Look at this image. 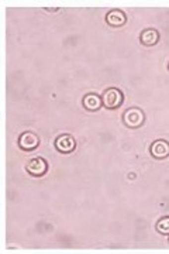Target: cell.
<instances>
[{
    "mask_svg": "<svg viewBox=\"0 0 169 254\" xmlns=\"http://www.w3.org/2000/svg\"><path fill=\"white\" fill-rule=\"evenodd\" d=\"M75 138L69 134H62V136H59L56 138V141H55V147H56V150L59 151V153H72L73 150H75Z\"/></svg>",
    "mask_w": 169,
    "mask_h": 254,
    "instance_id": "obj_6",
    "label": "cell"
},
{
    "mask_svg": "<svg viewBox=\"0 0 169 254\" xmlns=\"http://www.w3.org/2000/svg\"><path fill=\"white\" fill-rule=\"evenodd\" d=\"M26 168L28 174H31L34 177H41V175H44L47 173V163H45V160L37 157V158H31L27 163Z\"/></svg>",
    "mask_w": 169,
    "mask_h": 254,
    "instance_id": "obj_4",
    "label": "cell"
},
{
    "mask_svg": "<svg viewBox=\"0 0 169 254\" xmlns=\"http://www.w3.org/2000/svg\"><path fill=\"white\" fill-rule=\"evenodd\" d=\"M123 100H124V95L121 93L120 89L117 88H109L105 91V93L102 95V102H103V106L109 110L117 109L123 105Z\"/></svg>",
    "mask_w": 169,
    "mask_h": 254,
    "instance_id": "obj_1",
    "label": "cell"
},
{
    "mask_svg": "<svg viewBox=\"0 0 169 254\" xmlns=\"http://www.w3.org/2000/svg\"><path fill=\"white\" fill-rule=\"evenodd\" d=\"M151 155L157 160H164L169 155V143L165 140H157L154 141L150 148Z\"/></svg>",
    "mask_w": 169,
    "mask_h": 254,
    "instance_id": "obj_5",
    "label": "cell"
},
{
    "mask_svg": "<svg viewBox=\"0 0 169 254\" xmlns=\"http://www.w3.org/2000/svg\"><path fill=\"white\" fill-rule=\"evenodd\" d=\"M157 230L160 232L161 235H165V236H169V216H165L158 220L157 223Z\"/></svg>",
    "mask_w": 169,
    "mask_h": 254,
    "instance_id": "obj_10",
    "label": "cell"
},
{
    "mask_svg": "<svg viewBox=\"0 0 169 254\" xmlns=\"http://www.w3.org/2000/svg\"><path fill=\"white\" fill-rule=\"evenodd\" d=\"M103 102H102V98L99 95H95V93H89L83 98V106L85 109L89 110V112H96L102 108Z\"/></svg>",
    "mask_w": 169,
    "mask_h": 254,
    "instance_id": "obj_9",
    "label": "cell"
},
{
    "mask_svg": "<svg viewBox=\"0 0 169 254\" xmlns=\"http://www.w3.org/2000/svg\"><path fill=\"white\" fill-rule=\"evenodd\" d=\"M141 44L145 47H152L155 46L158 41H160V33L154 28H148V30H144L141 33Z\"/></svg>",
    "mask_w": 169,
    "mask_h": 254,
    "instance_id": "obj_8",
    "label": "cell"
},
{
    "mask_svg": "<svg viewBox=\"0 0 169 254\" xmlns=\"http://www.w3.org/2000/svg\"><path fill=\"white\" fill-rule=\"evenodd\" d=\"M40 144V138L34 134V133H31V131H26V133H23L20 138H18V145L24 150V151H31V150H34L37 148Z\"/></svg>",
    "mask_w": 169,
    "mask_h": 254,
    "instance_id": "obj_3",
    "label": "cell"
},
{
    "mask_svg": "<svg viewBox=\"0 0 169 254\" xmlns=\"http://www.w3.org/2000/svg\"><path fill=\"white\" fill-rule=\"evenodd\" d=\"M145 116H144V112L138 108H131L124 113L123 116V122L127 127H131V128H138V127L143 126Z\"/></svg>",
    "mask_w": 169,
    "mask_h": 254,
    "instance_id": "obj_2",
    "label": "cell"
},
{
    "mask_svg": "<svg viewBox=\"0 0 169 254\" xmlns=\"http://www.w3.org/2000/svg\"><path fill=\"white\" fill-rule=\"evenodd\" d=\"M125 20H127V18H125V14L121 10L118 9L109 11L106 16L107 24L112 26V27H121V26H124Z\"/></svg>",
    "mask_w": 169,
    "mask_h": 254,
    "instance_id": "obj_7",
    "label": "cell"
}]
</instances>
